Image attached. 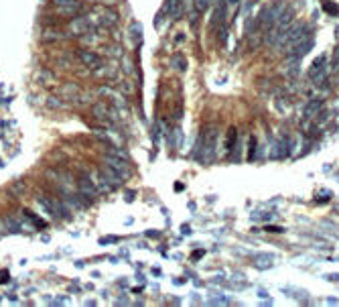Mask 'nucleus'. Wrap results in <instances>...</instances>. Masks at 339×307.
Returning <instances> with one entry per match:
<instances>
[{
	"label": "nucleus",
	"mask_w": 339,
	"mask_h": 307,
	"mask_svg": "<svg viewBox=\"0 0 339 307\" xmlns=\"http://www.w3.org/2000/svg\"><path fill=\"white\" fill-rule=\"evenodd\" d=\"M183 5H185V0H168L166 13L171 15L173 19H179V17L183 15Z\"/></svg>",
	"instance_id": "obj_10"
},
{
	"label": "nucleus",
	"mask_w": 339,
	"mask_h": 307,
	"mask_svg": "<svg viewBox=\"0 0 339 307\" xmlns=\"http://www.w3.org/2000/svg\"><path fill=\"white\" fill-rule=\"evenodd\" d=\"M55 7H57V11L61 15H69V17H73V15H77L81 11L79 0H55Z\"/></svg>",
	"instance_id": "obj_8"
},
{
	"label": "nucleus",
	"mask_w": 339,
	"mask_h": 307,
	"mask_svg": "<svg viewBox=\"0 0 339 307\" xmlns=\"http://www.w3.org/2000/svg\"><path fill=\"white\" fill-rule=\"evenodd\" d=\"M293 21H295V9L293 7H287L285 5V9L280 11V15L276 17V21L272 23V27L266 31V41L270 43V45H274L276 43V39L293 25Z\"/></svg>",
	"instance_id": "obj_2"
},
{
	"label": "nucleus",
	"mask_w": 339,
	"mask_h": 307,
	"mask_svg": "<svg viewBox=\"0 0 339 307\" xmlns=\"http://www.w3.org/2000/svg\"><path fill=\"white\" fill-rule=\"evenodd\" d=\"M305 35H309V25H305V23H297V25H291L278 39H276V43L272 45L274 49H278V51H282V53H287L299 39H303Z\"/></svg>",
	"instance_id": "obj_1"
},
{
	"label": "nucleus",
	"mask_w": 339,
	"mask_h": 307,
	"mask_svg": "<svg viewBox=\"0 0 339 307\" xmlns=\"http://www.w3.org/2000/svg\"><path fill=\"white\" fill-rule=\"evenodd\" d=\"M211 5H213V0H195V11L197 13H205Z\"/></svg>",
	"instance_id": "obj_13"
},
{
	"label": "nucleus",
	"mask_w": 339,
	"mask_h": 307,
	"mask_svg": "<svg viewBox=\"0 0 339 307\" xmlns=\"http://www.w3.org/2000/svg\"><path fill=\"white\" fill-rule=\"evenodd\" d=\"M223 19H225V0H219V5H217L215 13H213V17H211V21H209L211 31H217V29L223 25Z\"/></svg>",
	"instance_id": "obj_9"
},
{
	"label": "nucleus",
	"mask_w": 339,
	"mask_h": 307,
	"mask_svg": "<svg viewBox=\"0 0 339 307\" xmlns=\"http://www.w3.org/2000/svg\"><path fill=\"white\" fill-rule=\"evenodd\" d=\"M282 9H285L282 0H272L270 5H266V7L262 9V13H260V17H258V25H260L264 31H268V29L272 27V23L276 21V17L280 15Z\"/></svg>",
	"instance_id": "obj_4"
},
{
	"label": "nucleus",
	"mask_w": 339,
	"mask_h": 307,
	"mask_svg": "<svg viewBox=\"0 0 339 307\" xmlns=\"http://www.w3.org/2000/svg\"><path fill=\"white\" fill-rule=\"evenodd\" d=\"M81 61L86 63L90 69H98V67H102V59H100L98 55H94V53H81Z\"/></svg>",
	"instance_id": "obj_12"
},
{
	"label": "nucleus",
	"mask_w": 339,
	"mask_h": 307,
	"mask_svg": "<svg viewBox=\"0 0 339 307\" xmlns=\"http://www.w3.org/2000/svg\"><path fill=\"white\" fill-rule=\"evenodd\" d=\"M331 69L339 71V47H335V53H333V59H331Z\"/></svg>",
	"instance_id": "obj_14"
},
{
	"label": "nucleus",
	"mask_w": 339,
	"mask_h": 307,
	"mask_svg": "<svg viewBox=\"0 0 339 307\" xmlns=\"http://www.w3.org/2000/svg\"><path fill=\"white\" fill-rule=\"evenodd\" d=\"M329 69H331V57L329 55L323 53L317 59H313V63L309 67V80H311V84L317 86V88H321L327 82V78H329Z\"/></svg>",
	"instance_id": "obj_3"
},
{
	"label": "nucleus",
	"mask_w": 339,
	"mask_h": 307,
	"mask_svg": "<svg viewBox=\"0 0 339 307\" xmlns=\"http://www.w3.org/2000/svg\"><path fill=\"white\" fill-rule=\"evenodd\" d=\"M96 27H94V23L88 19V17H79V19H75L73 23H71V27H69V31L73 33V35H88V33H92Z\"/></svg>",
	"instance_id": "obj_7"
},
{
	"label": "nucleus",
	"mask_w": 339,
	"mask_h": 307,
	"mask_svg": "<svg viewBox=\"0 0 339 307\" xmlns=\"http://www.w3.org/2000/svg\"><path fill=\"white\" fill-rule=\"evenodd\" d=\"M256 265L258 267H262V269H266V267H272V259H256Z\"/></svg>",
	"instance_id": "obj_15"
},
{
	"label": "nucleus",
	"mask_w": 339,
	"mask_h": 307,
	"mask_svg": "<svg viewBox=\"0 0 339 307\" xmlns=\"http://www.w3.org/2000/svg\"><path fill=\"white\" fill-rule=\"evenodd\" d=\"M313 45H315V43H313V35H311V33H309V35H305L303 39H299V41H297V43H295V45L287 51L289 61H291V63H293V61H301V57H303V55H307V53L313 49Z\"/></svg>",
	"instance_id": "obj_5"
},
{
	"label": "nucleus",
	"mask_w": 339,
	"mask_h": 307,
	"mask_svg": "<svg viewBox=\"0 0 339 307\" xmlns=\"http://www.w3.org/2000/svg\"><path fill=\"white\" fill-rule=\"evenodd\" d=\"M88 19L94 23V27H110V25H116L118 23V15L108 11V9H98V11H92L88 15Z\"/></svg>",
	"instance_id": "obj_6"
},
{
	"label": "nucleus",
	"mask_w": 339,
	"mask_h": 307,
	"mask_svg": "<svg viewBox=\"0 0 339 307\" xmlns=\"http://www.w3.org/2000/svg\"><path fill=\"white\" fill-rule=\"evenodd\" d=\"M234 144H236V130L232 128V130H230V134H228V146L232 148Z\"/></svg>",
	"instance_id": "obj_16"
},
{
	"label": "nucleus",
	"mask_w": 339,
	"mask_h": 307,
	"mask_svg": "<svg viewBox=\"0 0 339 307\" xmlns=\"http://www.w3.org/2000/svg\"><path fill=\"white\" fill-rule=\"evenodd\" d=\"M321 110H323V102H321V100H311V102L305 106V118H307V120H309V118H315Z\"/></svg>",
	"instance_id": "obj_11"
}]
</instances>
